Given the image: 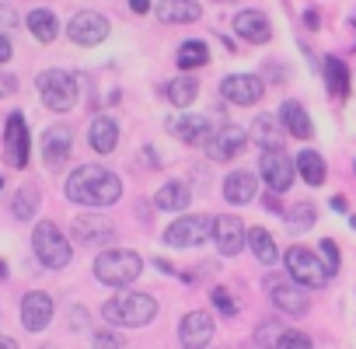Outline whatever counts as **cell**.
Listing matches in <instances>:
<instances>
[{"label": "cell", "instance_id": "13", "mask_svg": "<svg viewBox=\"0 0 356 349\" xmlns=\"http://www.w3.org/2000/svg\"><path fill=\"white\" fill-rule=\"evenodd\" d=\"M245 143H248V133L241 126H217L207 140V154L213 161H234L245 150Z\"/></svg>", "mask_w": 356, "mask_h": 349}, {"label": "cell", "instance_id": "29", "mask_svg": "<svg viewBox=\"0 0 356 349\" xmlns=\"http://www.w3.org/2000/svg\"><path fill=\"white\" fill-rule=\"evenodd\" d=\"M325 81H328V95L332 98H349V70L339 56L325 60Z\"/></svg>", "mask_w": 356, "mask_h": 349}, {"label": "cell", "instance_id": "46", "mask_svg": "<svg viewBox=\"0 0 356 349\" xmlns=\"http://www.w3.org/2000/svg\"><path fill=\"white\" fill-rule=\"evenodd\" d=\"M266 206H269V210H276V213H280V203H276V193H273V196H266Z\"/></svg>", "mask_w": 356, "mask_h": 349}, {"label": "cell", "instance_id": "31", "mask_svg": "<svg viewBox=\"0 0 356 349\" xmlns=\"http://www.w3.org/2000/svg\"><path fill=\"white\" fill-rule=\"evenodd\" d=\"M25 22H29V29H32V35H35L39 42H53V39L60 35V22H56V15H53V11H46V8L32 11Z\"/></svg>", "mask_w": 356, "mask_h": 349}, {"label": "cell", "instance_id": "9", "mask_svg": "<svg viewBox=\"0 0 356 349\" xmlns=\"http://www.w3.org/2000/svg\"><path fill=\"white\" fill-rule=\"evenodd\" d=\"M4 161L11 168H25L29 164V122L22 112H11L4 122Z\"/></svg>", "mask_w": 356, "mask_h": 349}, {"label": "cell", "instance_id": "48", "mask_svg": "<svg viewBox=\"0 0 356 349\" xmlns=\"http://www.w3.org/2000/svg\"><path fill=\"white\" fill-rule=\"evenodd\" d=\"M0 189H4V179H0Z\"/></svg>", "mask_w": 356, "mask_h": 349}, {"label": "cell", "instance_id": "20", "mask_svg": "<svg viewBox=\"0 0 356 349\" xmlns=\"http://www.w3.org/2000/svg\"><path fill=\"white\" fill-rule=\"evenodd\" d=\"M112 238V224L98 213H81L74 220V241L81 245H105Z\"/></svg>", "mask_w": 356, "mask_h": 349}, {"label": "cell", "instance_id": "47", "mask_svg": "<svg viewBox=\"0 0 356 349\" xmlns=\"http://www.w3.org/2000/svg\"><path fill=\"white\" fill-rule=\"evenodd\" d=\"M4 276H8V262H4V259H0V279H4Z\"/></svg>", "mask_w": 356, "mask_h": 349}, {"label": "cell", "instance_id": "8", "mask_svg": "<svg viewBox=\"0 0 356 349\" xmlns=\"http://www.w3.org/2000/svg\"><path fill=\"white\" fill-rule=\"evenodd\" d=\"M210 217H200V213H193V217H178L168 231H164V245H171V248H189V245H203V241H210Z\"/></svg>", "mask_w": 356, "mask_h": 349}, {"label": "cell", "instance_id": "18", "mask_svg": "<svg viewBox=\"0 0 356 349\" xmlns=\"http://www.w3.org/2000/svg\"><path fill=\"white\" fill-rule=\"evenodd\" d=\"M213 314H207V311H193V314H186L182 318V328H178V335H182V346H189V349H200V346H207L210 339H213Z\"/></svg>", "mask_w": 356, "mask_h": 349}, {"label": "cell", "instance_id": "24", "mask_svg": "<svg viewBox=\"0 0 356 349\" xmlns=\"http://www.w3.org/2000/svg\"><path fill=\"white\" fill-rule=\"evenodd\" d=\"M280 126L290 133V136H300V140H307L311 133H314V122H311V115L304 112V105L300 102H283V108H280Z\"/></svg>", "mask_w": 356, "mask_h": 349}, {"label": "cell", "instance_id": "7", "mask_svg": "<svg viewBox=\"0 0 356 349\" xmlns=\"http://www.w3.org/2000/svg\"><path fill=\"white\" fill-rule=\"evenodd\" d=\"M259 171H262L266 186H269L276 196H280V193H286V189L293 186V174H297V168H293V161L283 154V147L262 150V157H259Z\"/></svg>", "mask_w": 356, "mask_h": 349}, {"label": "cell", "instance_id": "16", "mask_svg": "<svg viewBox=\"0 0 356 349\" xmlns=\"http://www.w3.org/2000/svg\"><path fill=\"white\" fill-rule=\"evenodd\" d=\"M70 143H74L70 126H53V129H46V136H42V157H46V168H49V171H60V168L67 164Z\"/></svg>", "mask_w": 356, "mask_h": 349}, {"label": "cell", "instance_id": "41", "mask_svg": "<svg viewBox=\"0 0 356 349\" xmlns=\"http://www.w3.org/2000/svg\"><path fill=\"white\" fill-rule=\"evenodd\" d=\"M84 325H88V311H77L74 307L70 311V328H84Z\"/></svg>", "mask_w": 356, "mask_h": 349}, {"label": "cell", "instance_id": "23", "mask_svg": "<svg viewBox=\"0 0 356 349\" xmlns=\"http://www.w3.org/2000/svg\"><path fill=\"white\" fill-rule=\"evenodd\" d=\"M157 18L168 22V25H189V22L203 18V8L196 4V0H161V4H157Z\"/></svg>", "mask_w": 356, "mask_h": 349}, {"label": "cell", "instance_id": "45", "mask_svg": "<svg viewBox=\"0 0 356 349\" xmlns=\"http://www.w3.org/2000/svg\"><path fill=\"white\" fill-rule=\"evenodd\" d=\"M332 210H335V213H346V200H342V196H332Z\"/></svg>", "mask_w": 356, "mask_h": 349}, {"label": "cell", "instance_id": "40", "mask_svg": "<svg viewBox=\"0 0 356 349\" xmlns=\"http://www.w3.org/2000/svg\"><path fill=\"white\" fill-rule=\"evenodd\" d=\"M95 346H122V339L115 332H98L95 335Z\"/></svg>", "mask_w": 356, "mask_h": 349}, {"label": "cell", "instance_id": "37", "mask_svg": "<svg viewBox=\"0 0 356 349\" xmlns=\"http://www.w3.org/2000/svg\"><path fill=\"white\" fill-rule=\"evenodd\" d=\"M276 346H311V335H304V332H280L276 335Z\"/></svg>", "mask_w": 356, "mask_h": 349}, {"label": "cell", "instance_id": "43", "mask_svg": "<svg viewBox=\"0 0 356 349\" xmlns=\"http://www.w3.org/2000/svg\"><path fill=\"white\" fill-rule=\"evenodd\" d=\"M129 8H133L136 15H147V11H150V0H129Z\"/></svg>", "mask_w": 356, "mask_h": 349}, {"label": "cell", "instance_id": "26", "mask_svg": "<svg viewBox=\"0 0 356 349\" xmlns=\"http://www.w3.org/2000/svg\"><path fill=\"white\" fill-rule=\"evenodd\" d=\"M154 203H157L164 213H182V210L189 206V186H186V182H168V186L157 189Z\"/></svg>", "mask_w": 356, "mask_h": 349}, {"label": "cell", "instance_id": "21", "mask_svg": "<svg viewBox=\"0 0 356 349\" xmlns=\"http://www.w3.org/2000/svg\"><path fill=\"white\" fill-rule=\"evenodd\" d=\"M248 140H255L262 150H273V147H283L286 129L280 126L276 115H255V122L248 126Z\"/></svg>", "mask_w": 356, "mask_h": 349}, {"label": "cell", "instance_id": "22", "mask_svg": "<svg viewBox=\"0 0 356 349\" xmlns=\"http://www.w3.org/2000/svg\"><path fill=\"white\" fill-rule=\"evenodd\" d=\"M259 193V182H255V174L252 171H231L227 179H224V200L241 206V203H252Z\"/></svg>", "mask_w": 356, "mask_h": 349}, {"label": "cell", "instance_id": "44", "mask_svg": "<svg viewBox=\"0 0 356 349\" xmlns=\"http://www.w3.org/2000/svg\"><path fill=\"white\" fill-rule=\"evenodd\" d=\"M304 25L307 29H318V11H304Z\"/></svg>", "mask_w": 356, "mask_h": 349}, {"label": "cell", "instance_id": "11", "mask_svg": "<svg viewBox=\"0 0 356 349\" xmlns=\"http://www.w3.org/2000/svg\"><path fill=\"white\" fill-rule=\"evenodd\" d=\"M266 290H269V300H273L283 314L300 318V314L307 311V297H304V286H300V283H290V279L269 276V279H266Z\"/></svg>", "mask_w": 356, "mask_h": 349}, {"label": "cell", "instance_id": "15", "mask_svg": "<svg viewBox=\"0 0 356 349\" xmlns=\"http://www.w3.org/2000/svg\"><path fill=\"white\" fill-rule=\"evenodd\" d=\"M168 129H171V136H178L182 143H207L217 126L207 115H171L168 119Z\"/></svg>", "mask_w": 356, "mask_h": 349}, {"label": "cell", "instance_id": "12", "mask_svg": "<svg viewBox=\"0 0 356 349\" xmlns=\"http://www.w3.org/2000/svg\"><path fill=\"white\" fill-rule=\"evenodd\" d=\"M262 91H266V84L255 74H231L220 81V95L231 105H255V102H262Z\"/></svg>", "mask_w": 356, "mask_h": 349}, {"label": "cell", "instance_id": "38", "mask_svg": "<svg viewBox=\"0 0 356 349\" xmlns=\"http://www.w3.org/2000/svg\"><path fill=\"white\" fill-rule=\"evenodd\" d=\"M15 91H18V77L15 74H0V102L11 98Z\"/></svg>", "mask_w": 356, "mask_h": 349}, {"label": "cell", "instance_id": "2", "mask_svg": "<svg viewBox=\"0 0 356 349\" xmlns=\"http://www.w3.org/2000/svg\"><path fill=\"white\" fill-rule=\"evenodd\" d=\"M105 321L108 325H122V328H140V325H150L154 314H157V300L150 293H119L112 297L105 307H102Z\"/></svg>", "mask_w": 356, "mask_h": 349}, {"label": "cell", "instance_id": "39", "mask_svg": "<svg viewBox=\"0 0 356 349\" xmlns=\"http://www.w3.org/2000/svg\"><path fill=\"white\" fill-rule=\"evenodd\" d=\"M15 25H18V15L8 4H0V29H15Z\"/></svg>", "mask_w": 356, "mask_h": 349}, {"label": "cell", "instance_id": "42", "mask_svg": "<svg viewBox=\"0 0 356 349\" xmlns=\"http://www.w3.org/2000/svg\"><path fill=\"white\" fill-rule=\"evenodd\" d=\"M11 53H15V49H11L8 35H0V63H8V60H11Z\"/></svg>", "mask_w": 356, "mask_h": 349}, {"label": "cell", "instance_id": "33", "mask_svg": "<svg viewBox=\"0 0 356 349\" xmlns=\"http://www.w3.org/2000/svg\"><path fill=\"white\" fill-rule=\"evenodd\" d=\"M207 63H210L207 42H182V49H178V67H182V70H196V67H207Z\"/></svg>", "mask_w": 356, "mask_h": 349}, {"label": "cell", "instance_id": "25", "mask_svg": "<svg viewBox=\"0 0 356 349\" xmlns=\"http://www.w3.org/2000/svg\"><path fill=\"white\" fill-rule=\"evenodd\" d=\"M88 140H91V147H95L98 154H112L115 143H119V126H115L108 115H98V119H91Z\"/></svg>", "mask_w": 356, "mask_h": 349}, {"label": "cell", "instance_id": "34", "mask_svg": "<svg viewBox=\"0 0 356 349\" xmlns=\"http://www.w3.org/2000/svg\"><path fill=\"white\" fill-rule=\"evenodd\" d=\"M286 224H290L293 231H307V227L314 224V206H311V203H300V206H293V210L286 213Z\"/></svg>", "mask_w": 356, "mask_h": 349}, {"label": "cell", "instance_id": "1", "mask_svg": "<svg viewBox=\"0 0 356 349\" xmlns=\"http://www.w3.org/2000/svg\"><path fill=\"white\" fill-rule=\"evenodd\" d=\"M119 196H122L119 174H112L102 164H81L67 179V200L81 206H112Z\"/></svg>", "mask_w": 356, "mask_h": 349}, {"label": "cell", "instance_id": "35", "mask_svg": "<svg viewBox=\"0 0 356 349\" xmlns=\"http://www.w3.org/2000/svg\"><path fill=\"white\" fill-rule=\"evenodd\" d=\"M210 300H213V307H217L220 314H227V318H234V314H238V300H234L224 286H217V290L210 293Z\"/></svg>", "mask_w": 356, "mask_h": 349}, {"label": "cell", "instance_id": "3", "mask_svg": "<svg viewBox=\"0 0 356 349\" xmlns=\"http://www.w3.org/2000/svg\"><path fill=\"white\" fill-rule=\"evenodd\" d=\"M140 273H143V259L136 252H129V248H108L95 262V276L102 283H108V286H126Z\"/></svg>", "mask_w": 356, "mask_h": 349}, {"label": "cell", "instance_id": "19", "mask_svg": "<svg viewBox=\"0 0 356 349\" xmlns=\"http://www.w3.org/2000/svg\"><path fill=\"white\" fill-rule=\"evenodd\" d=\"M234 32L241 39L255 42V46H266L273 39V25H269V18L262 11H241V15H234Z\"/></svg>", "mask_w": 356, "mask_h": 349}, {"label": "cell", "instance_id": "27", "mask_svg": "<svg viewBox=\"0 0 356 349\" xmlns=\"http://www.w3.org/2000/svg\"><path fill=\"white\" fill-rule=\"evenodd\" d=\"M293 168L300 171V179H304L307 186H325V174H328V168H325V157H321L318 150H300Z\"/></svg>", "mask_w": 356, "mask_h": 349}, {"label": "cell", "instance_id": "10", "mask_svg": "<svg viewBox=\"0 0 356 349\" xmlns=\"http://www.w3.org/2000/svg\"><path fill=\"white\" fill-rule=\"evenodd\" d=\"M67 35H70V42H77V46H98V42H105V35H108V22H105L98 11H77V15L70 18V25H67Z\"/></svg>", "mask_w": 356, "mask_h": 349}, {"label": "cell", "instance_id": "6", "mask_svg": "<svg viewBox=\"0 0 356 349\" xmlns=\"http://www.w3.org/2000/svg\"><path fill=\"white\" fill-rule=\"evenodd\" d=\"M39 95H42V102L49 105V108H56V112H70L74 108V102H77V77L74 74H67V70H46V74H39Z\"/></svg>", "mask_w": 356, "mask_h": 349}, {"label": "cell", "instance_id": "4", "mask_svg": "<svg viewBox=\"0 0 356 349\" xmlns=\"http://www.w3.org/2000/svg\"><path fill=\"white\" fill-rule=\"evenodd\" d=\"M32 248H35V259L46 266V269H63L70 266V241L63 238V231L53 224V220H42L32 234Z\"/></svg>", "mask_w": 356, "mask_h": 349}, {"label": "cell", "instance_id": "30", "mask_svg": "<svg viewBox=\"0 0 356 349\" xmlns=\"http://www.w3.org/2000/svg\"><path fill=\"white\" fill-rule=\"evenodd\" d=\"M196 95H200V81L196 77H175L171 84H168V102L175 105V108H189L193 102H196Z\"/></svg>", "mask_w": 356, "mask_h": 349}, {"label": "cell", "instance_id": "28", "mask_svg": "<svg viewBox=\"0 0 356 349\" xmlns=\"http://www.w3.org/2000/svg\"><path fill=\"white\" fill-rule=\"evenodd\" d=\"M245 241H248V248L255 252V259H259L262 266H273V262L280 259V252H276V241H273V234H269V231H262V227H252V231H245Z\"/></svg>", "mask_w": 356, "mask_h": 349}, {"label": "cell", "instance_id": "14", "mask_svg": "<svg viewBox=\"0 0 356 349\" xmlns=\"http://www.w3.org/2000/svg\"><path fill=\"white\" fill-rule=\"evenodd\" d=\"M210 234H213V245L220 255H238L245 248V224L234 217V213H224L210 224Z\"/></svg>", "mask_w": 356, "mask_h": 349}, {"label": "cell", "instance_id": "32", "mask_svg": "<svg viewBox=\"0 0 356 349\" xmlns=\"http://www.w3.org/2000/svg\"><path fill=\"white\" fill-rule=\"evenodd\" d=\"M35 210H39V189H35V186H22V189L15 193V200H11V213H15L18 220H32Z\"/></svg>", "mask_w": 356, "mask_h": 349}, {"label": "cell", "instance_id": "36", "mask_svg": "<svg viewBox=\"0 0 356 349\" xmlns=\"http://www.w3.org/2000/svg\"><path fill=\"white\" fill-rule=\"evenodd\" d=\"M318 248H321V255H325V266H328V273L335 276V269H339V248H335V241H332V238H325Z\"/></svg>", "mask_w": 356, "mask_h": 349}, {"label": "cell", "instance_id": "17", "mask_svg": "<svg viewBox=\"0 0 356 349\" xmlns=\"http://www.w3.org/2000/svg\"><path fill=\"white\" fill-rule=\"evenodd\" d=\"M53 297L49 293H42V290H35V293H29L25 300H22V321H25V328L29 332H42L49 321H53Z\"/></svg>", "mask_w": 356, "mask_h": 349}, {"label": "cell", "instance_id": "5", "mask_svg": "<svg viewBox=\"0 0 356 349\" xmlns=\"http://www.w3.org/2000/svg\"><path fill=\"white\" fill-rule=\"evenodd\" d=\"M283 262H286V273H290V279L293 283H300V286H307V290H314V286H325L328 279H332V273H328V266L311 252V248H300V245H293L286 255H283Z\"/></svg>", "mask_w": 356, "mask_h": 349}]
</instances>
